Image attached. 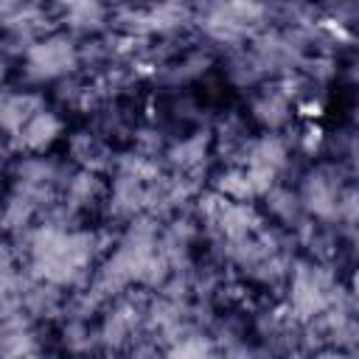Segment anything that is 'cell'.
<instances>
[{"label":"cell","mask_w":359,"mask_h":359,"mask_svg":"<svg viewBox=\"0 0 359 359\" xmlns=\"http://www.w3.org/2000/svg\"><path fill=\"white\" fill-rule=\"evenodd\" d=\"M356 132H359V115H356Z\"/></svg>","instance_id":"cell-2"},{"label":"cell","mask_w":359,"mask_h":359,"mask_svg":"<svg viewBox=\"0 0 359 359\" xmlns=\"http://www.w3.org/2000/svg\"><path fill=\"white\" fill-rule=\"evenodd\" d=\"M65 129V121L53 112V109H42L36 112L14 137H6L8 151L17 149V154H42Z\"/></svg>","instance_id":"cell-1"}]
</instances>
